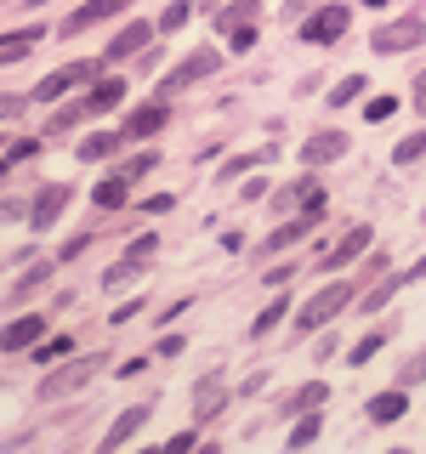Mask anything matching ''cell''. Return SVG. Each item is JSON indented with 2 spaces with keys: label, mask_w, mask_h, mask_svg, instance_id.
Here are the masks:
<instances>
[{
  "label": "cell",
  "mask_w": 426,
  "mask_h": 454,
  "mask_svg": "<svg viewBox=\"0 0 426 454\" xmlns=\"http://www.w3.org/2000/svg\"><path fill=\"white\" fill-rule=\"evenodd\" d=\"M359 295H364V290H359L352 278H335V284H324V290H312L307 301L296 307V330H302V335L324 330V324H330V318H341L347 307H359Z\"/></svg>",
  "instance_id": "6da1fadb"
},
{
  "label": "cell",
  "mask_w": 426,
  "mask_h": 454,
  "mask_svg": "<svg viewBox=\"0 0 426 454\" xmlns=\"http://www.w3.org/2000/svg\"><path fill=\"white\" fill-rule=\"evenodd\" d=\"M103 68H108L103 57H85V63H63V68H51V74L40 80V85H35L28 97H35V103H63L68 91H80V85H91L97 74H103Z\"/></svg>",
  "instance_id": "7a4b0ae2"
},
{
  "label": "cell",
  "mask_w": 426,
  "mask_h": 454,
  "mask_svg": "<svg viewBox=\"0 0 426 454\" xmlns=\"http://www.w3.org/2000/svg\"><path fill=\"white\" fill-rule=\"evenodd\" d=\"M415 46H426V18H421V12L392 18V23H381L375 35H369V51H375V57H398V51H415Z\"/></svg>",
  "instance_id": "3957f363"
},
{
  "label": "cell",
  "mask_w": 426,
  "mask_h": 454,
  "mask_svg": "<svg viewBox=\"0 0 426 454\" xmlns=\"http://www.w3.org/2000/svg\"><path fill=\"white\" fill-rule=\"evenodd\" d=\"M347 28H352V6H319V12H307V18L296 23V35H302L307 46H335Z\"/></svg>",
  "instance_id": "277c9868"
},
{
  "label": "cell",
  "mask_w": 426,
  "mask_h": 454,
  "mask_svg": "<svg viewBox=\"0 0 426 454\" xmlns=\"http://www.w3.org/2000/svg\"><path fill=\"white\" fill-rule=\"evenodd\" d=\"M217 68H222V51H188L177 68H165V74H160V97H177V91H188V85L210 80Z\"/></svg>",
  "instance_id": "5b68a950"
},
{
  "label": "cell",
  "mask_w": 426,
  "mask_h": 454,
  "mask_svg": "<svg viewBox=\"0 0 426 454\" xmlns=\"http://www.w3.org/2000/svg\"><path fill=\"white\" fill-rule=\"evenodd\" d=\"M91 375H97L91 358H63V369H46V375H40V403H57V397L80 392Z\"/></svg>",
  "instance_id": "8992f818"
},
{
  "label": "cell",
  "mask_w": 426,
  "mask_h": 454,
  "mask_svg": "<svg viewBox=\"0 0 426 454\" xmlns=\"http://www.w3.org/2000/svg\"><path fill=\"white\" fill-rule=\"evenodd\" d=\"M125 6H131V0H85V6H75L63 23H57V35H63V40H75V35H85V28H97V23L125 18Z\"/></svg>",
  "instance_id": "52a82bcc"
},
{
  "label": "cell",
  "mask_w": 426,
  "mask_h": 454,
  "mask_svg": "<svg viewBox=\"0 0 426 454\" xmlns=\"http://www.w3.org/2000/svg\"><path fill=\"white\" fill-rule=\"evenodd\" d=\"M160 35V18H131V23H120V35L108 40V51H103V63L114 68V63H125V57H137L148 40Z\"/></svg>",
  "instance_id": "ba28073f"
},
{
  "label": "cell",
  "mask_w": 426,
  "mask_h": 454,
  "mask_svg": "<svg viewBox=\"0 0 426 454\" xmlns=\"http://www.w3.org/2000/svg\"><path fill=\"white\" fill-rule=\"evenodd\" d=\"M63 210H68V182H46L35 193V205H28V233H51Z\"/></svg>",
  "instance_id": "9c48e42d"
},
{
  "label": "cell",
  "mask_w": 426,
  "mask_h": 454,
  "mask_svg": "<svg viewBox=\"0 0 426 454\" xmlns=\"http://www.w3.org/2000/svg\"><path fill=\"white\" fill-rule=\"evenodd\" d=\"M347 131H330V125H324V131H312L302 148H296V160H302L307 170H319V165H330V160H341V153H347Z\"/></svg>",
  "instance_id": "30bf717a"
},
{
  "label": "cell",
  "mask_w": 426,
  "mask_h": 454,
  "mask_svg": "<svg viewBox=\"0 0 426 454\" xmlns=\"http://www.w3.org/2000/svg\"><path fill=\"white\" fill-rule=\"evenodd\" d=\"M165 125H170V103H165V97H154V103H142V108L125 114V125H120V131L131 137V142H148V137H160Z\"/></svg>",
  "instance_id": "8fae6325"
},
{
  "label": "cell",
  "mask_w": 426,
  "mask_h": 454,
  "mask_svg": "<svg viewBox=\"0 0 426 454\" xmlns=\"http://www.w3.org/2000/svg\"><path fill=\"white\" fill-rule=\"evenodd\" d=\"M369 245H375V227H369V222H352L347 233H341L335 245L324 250V267H335V273H341V267H347V262H359V255H364Z\"/></svg>",
  "instance_id": "7c38bea8"
},
{
  "label": "cell",
  "mask_w": 426,
  "mask_h": 454,
  "mask_svg": "<svg viewBox=\"0 0 426 454\" xmlns=\"http://www.w3.org/2000/svg\"><path fill=\"white\" fill-rule=\"evenodd\" d=\"M46 335H51V318H46V312H23V318L6 324V352H35Z\"/></svg>",
  "instance_id": "4fadbf2b"
},
{
  "label": "cell",
  "mask_w": 426,
  "mask_h": 454,
  "mask_svg": "<svg viewBox=\"0 0 426 454\" xmlns=\"http://www.w3.org/2000/svg\"><path fill=\"white\" fill-rule=\"evenodd\" d=\"M222 409H227V380L217 375V369H210V375L193 387V426H210V420L222 415Z\"/></svg>",
  "instance_id": "5bb4252c"
},
{
  "label": "cell",
  "mask_w": 426,
  "mask_h": 454,
  "mask_svg": "<svg viewBox=\"0 0 426 454\" xmlns=\"http://www.w3.org/2000/svg\"><path fill=\"white\" fill-rule=\"evenodd\" d=\"M80 103H85V114H91V120H97V114H114V108L125 103V80H120V74H97L91 85H85Z\"/></svg>",
  "instance_id": "9a60e30c"
},
{
  "label": "cell",
  "mask_w": 426,
  "mask_h": 454,
  "mask_svg": "<svg viewBox=\"0 0 426 454\" xmlns=\"http://www.w3.org/2000/svg\"><path fill=\"white\" fill-rule=\"evenodd\" d=\"M148 415H154V403H131V409H120V420H108V432H103V449L114 454V449H125L131 437L148 426Z\"/></svg>",
  "instance_id": "2e32d148"
},
{
  "label": "cell",
  "mask_w": 426,
  "mask_h": 454,
  "mask_svg": "<svg viewBox=\"0 0 426 454\" xmlns=\"http://www.w3.org/2000/svg\"><path fill=\"white\" fill-rule=\"evenodd\" d=\"M404 409H409V387H387L364 403V415H369V426H392V420H404Z\"/></svg>",
  "instance_id": "e0dca14e"
},
{
  "label": "cell",
  "mask_w": 426,
  "mask_h": 454,
  "mask_svg": "<svg viewBox=\"0 0 426 454\" xmlns=\"http://www.w3.org/2000/svg\"><path fill=\"white\" fill-rule=\"evenodd\" d=\"M91 205H97V210H125V205H131V176H125V170L103 176V182L91 188Z\"/></svg>",
  "instance_id": "ac0fdd59"
},
{
  "label": "cell",
  "mask_w": 426,
  "mask_h": 454,
  "mask_svg": "<svg viewBox=\"0 0 426 454\" xmlns=\"http://www.w3.org/2000/svg\"><path fill=\"white\" fill-rule=\"evenodd\" d=\"M125 142H131V137H125V131H91V137L80 142V160H85V165H103V160H120V148H125Z\"/></svg>",
  "instance_id": "d6986e66"
},
{
  "label": "cell",
  "mask_w": 426,
  "mask_h": 454,
  "mask_svg": "<svg viewBox=\"0 0 426 454\" xmlns=\"http://www.w3.org/2000/svg\"><path fill=\"white\" fill-rule=\"evenodd\" d=\"M312 193H319V176H296L290 188H279L273 199H267V205H273V216H296V210H302Z\"/></svg>",
  "instance_id": "ffe728a7"
},
{
  "label": "cell",
  "mask_w": 426,
  "mask_h": 454,
  "mask_svg": "<svg viewBox=\"0 0 426 454\" xmlns=\"http://www.w3.org/2000/svg\"><path fill=\"white\" fill-rule=\"evenodd\" d=\"M40 35H46V28H40V23H28L23 35H18V28H12V35L0 40V63H6V68H12V63H23V57L40 46Z\"/></svg>",
  "instance_id": "44dd1931"
},
{
  "label": "cell",
  "mask_w": 426,
  "mask_h": 454,
  "mask_svg": "<svg viewBox=\"0 0 426 454\" xmlns=\"http://www.w3.org/2000/svg\"><path fill=\"white\" fill-rule=\"evenodd\" d=\"M330 403V380H307L302 392L284 397V415H307V409H324Z\"/></svg>",
  "instance_id": "7402d4cb"
},
{
  "label": "cell",
  "mask_w": 426,
  "mask_h": 454,
  "mask_svg": "<svg viewBox=\"0 0 426 454\" xmlns=\"http://www.w3.org/2000/svg\"><path fill=\"white\" fill-rule=\"evenodd\" d=\"M387 340H392V324H375V330H369V335H359V340H352V352H347V364L352 369H364L369 358H375V352L381 347H387Z\"/></svg>",
  "instance_id": "603a6c76"
},
{
  "label": "cell",
  "mask_w": 426,
  "mask_h": 454,
  "mask_svg": "<svg viewBox=\"0 0 426 454\" xmlns=\"http://www.w3.org/2000/svg\"><path fill=\"white\" fill-rule=\"evenodd\" d=\"M284 318H290V295H273V301H267V307L250 318V335H256V340H262V335H273Z\"/></svg>",
  "instance_id": "cb8c5ba5"
},
{
  "label": "cell",
  "mask_w": 426,
  "mask_h": 454,
  "mask_svg": "<svg viewBox=\"0 0 426 454\" xmlns=\"http://www.w3.org/2000/svg\"><path fill=\"white\" fill-rule=\"evenodd\" d=\"M262 160H273V148H256V153H233V160H222L217 182H233V176H256V165H262Z\"/></svg>",
  "instance_id": "d4e9b609"
},
{
  "label": "cell",
  "mask_w": 426,
  "mask_h": 454,
  "mask_svg": "<svg viewBox=\"0 0 426 454\" xmlns=\"http://www.w3.org/2000/svg\"><path fill=\"white\" fill-rule=\"evenodd\" d=\"M46 278H51V262H28V267H23V278H12V290H6V295H12V301H23V295H35Z\"/></svg>",
  "instance_id": "484cf974"
},
{
  "label": "cell",
  "mask_w": 426,
  "mask_h": 454,
  "mask_svg": "<svg viewBox=\"0 0 426 454\" xmlns=\"http://www.w3.org/2000/svg\"><path fill=\"white\" fill-rule=\"evenodd\" d=\"M364 91H369V80H364V74H341V80L330 85V97H324V103H330V108H347V103H359Z\"/></svg>",
  "instance_id": "4316f807"
},
{
  "label": "cell",
  "mask_w": 426,
  "mask_h": 454,
  "mask_svg": "<svg viewBox=\"0 0 426 454\" xmlns=\"http://www.w3.org/2000/svg\"><path fill=\"white\" fill-rule=\"evenodd\" d=\"M398 290H404V273H398V278L387 273V278H381V284H369V290L359 295V307H364V312H381V307H387V301H392Z\"/></svg>",
  "instance_id": "83f0119b"
},
{
  "label": "cell",
  "mask_w": 426,
  "mask_h": 454,
  "mask_svg": "<svg viewBox=\"0 0 426 454\" xmlns=\"http://www.w3.org/2000/svg\"><path fill=\"white\" fill-rule=\"evenodd\" d=\"M80 120H91V114H85V103H63V108H51V120H46V137H68Z\"/></svg>",
  "instance_id": "f1b7e54d"
},
{
  "label": "cell",
  "mask_w": 426,
  "mask_h": 454,
  "mask_svg": "<svg viewBox=\"0 0 426 454\" xmlns=\"http://www.w3.org/2000/svg\"><path fill=\"white\" fill-rule=\"evenodd\" d=\"M63 358H75V340L68 335H46L35 347V364H63Z\"/></svg>",
  "instance_id": "f546056e"
},
{
  "label": "cell",
  "mask_w": 426,
  "mask_h": 454,
  "mask_svg": "<svg viewBox=\"0 0 426 454\" xmlns=\"http://www.w3.org/2000/svg\"><path fill=\"white\" fill-rule=\"evenodd\" d=\"M319 432H324V420H319V415L307 409V415L290 426V437H284V443H290V449H307V443H319Z\"/></svg>",
  "instance_id": "4dcf8cb0"
},
{
  "label": "cell",
  "mask_w": 426,
  "mask_h": 454,
  "mask_svg": "<svg viewBox=\"0 0 426 454\" xmlns=\"http://www.w3.org/2000/svg\"><path fill=\"white\" fill-rule=\"evenodd\" d=\"M154 255H160V233H137L131 245H125V262H131V267H148Z\"/></svg>",
  "instance_id": "1f68e13d"
},
{
  "label": "cell",
  "mask_w": 426,
  "mask_h": 454,
  "mask_svg": "<svg viewBox=\"0 0 426 454\" xmlns=\"http://www.w3.org/2000/svg\"><path fill=\"white\" fill-rule=\"evenodd\" d=\"M415 160H426V125H421V131H409V137L392 148V165H415Z\"/></svg>",
  "instance_id": "d6a6232c"
},
{
  "label": "cell",
  "mask_w": 426,
  "mask_h": 454,
  "mask_svg": "<svg viewBox=\"0 0 426 454\" xmlns=\"http://www.w3.org/2000/svg\"><path fill=\"white\" fill-rule=\"evenodd\" d=\"M193 6H199V0H170V6L160 12V35H177V28L193 18Z\"/></svg>",
  "instance_id": "836d02e7"
},
{
  "label": "cell",
  "mask_w": 426,
  "mask_h": 454,
  "mask_svg": "<svg viewBox=\"0 0 426 454\" xmlns=\"http://www.w3.org/2000/svg\"><path fill=\"white\" fill-rule=\"evenodd\" d=\"M40 148H46L40 137H6V170H12V165H23V160H35Z\"/></svg>",
  "instance_id": "e575fe53"
},
{
  "label": "cell",
  "mask_w": 426,
  "mask_h": 454,
  "mask_svg": "<svg viewBox=\"0 0 426 454\" xmlns=\"http://www.w3.org/2000/svg\"><path fill=\"white\" fill-rule=\"evenodd\" d=\"M154 165H160V148H142V153H131V160H125V165H114V170H125V176L137 182V176H148Z\"/></svg>",
  "instance_id": "d590c367"
},
{
  "label": "cell",
  "mask_w": 426,
  "mask_h": 454,
  "mask_svg": "<svg viewBox=\"0 0 426 454\" xmlns=\"http://www.w3.org/2000/svg\"><path fill=\"white\" fill-rule=\"evenodd\" d=\"M137 273H142V267H131V262H125V255H120V262H114L108 273H103V290H108V295H114V290H125V284H131Z\"/></svg>",
  "instance_id": "8d00e7d4"
},
{
  "label": "cell",
  "mask_w": 426,
  "mask_h": 454,
  "mask_svg": "<svg viewBox=\"0 0 426 454\" xmlns=\"http://www.w3.org/2000/svg\"><path fill=\"white\" fill-rule=\"evenodd\" d=\"M256 40H262V23H256V18H245V23L233 28V35H227V46H233V51H250Z\"/></svg>",
  "instance_id": "74e56055"
},
{
  "label": "cell",
  "mask_w": 426,
  "mask_h": 454,
  "mask_svg": "<svg viewBox=\"0 0 426 454\" xmlns=\"http://www.w3.org/2000/svg\"><path fill=\"white\" fill-rule=\"evenodd\" d=\"M245 18H256V6H239V0H233V6H222V12H217V28H222V35H233V28L245 23Z\"/></svg>",
  "instance_id": "f35d334b"
},
{
  "label": "cell",
  "mask_w": 426,
  "mask_h": 454,
  "mask_svg": "<svg viewBox=\"0 0 426 454\" xmlns=\"http://www.w3.org/2000/svg\"><path fill=\"white\" fill-rule=\"evenodd\" d=\"M426 380V352H409V364L398 369V387H421Z\"/></svg>",
  "instance_id": "ab89813d"
},
{
  "label": "cell",
  "mask_w": 426,
  "mask_h": 454,
  "mask_svg": "<svg viewBox=\"0 0 426 454\" xmlns=\"http://www.w3.org/2000/svg\"><path fill=\"white\" fill-rule=\"evenodd\" d=\"M392 114H398V97H369V103H364V120H369V125L392 120Z\"/></svg>",
  "instance_id": "60d3db41"
},
{
  "label": "cell",
  "mask_w": 426,
  "mask_h": 454,
  "mask_svg": "<svg viewBox=\"0 0 426 454\" xmlns=\"http://www.w3.org/2000/svg\"><path fill=\"white\" fill-rule=\"evenodd\" d=\"M142 307H148V301H142V295H137V301H125V307H114V312H108V324H114V330H120V324H131V318H137V312H142Z\"/></svg>",
  "instance_id": "b9f144b4"
},
{
  "label": "cell",
  "mask_w": 426,
  "mask_h": 454,
  "mask_svg": "<svg viewBox=\"0 0 426 454\" xmlns=\"http://www.w3.org/2000/svg\"><path fill=\"white\" fill-rule=\"evenodd\" d=\"M28 103H35V97H23V91H6V103H0V114H6V125L18 120V114H23Z\"/></svg>",
  "instance_id": "7bdbcfd3"
},
{
  "label": "cell",
  "mask_w": 426,
  "mask_h": 454,
  "mask_svg": "<svg viewBox=\"0 0 426 454\" xmlns=\"http://www.w3.org/2000/svg\"><path fill=\"white\" fill-rule=\"evenodd\" d=\"M239 199H245V205H256V199H267V182H262V176H250L245 188H239Z\"/></svg>",
  "instance_id": "ee69618b"
},
{
  "label": "cell",
  "mask_w": 426,
  "mask_h": 454,
  "mask_svg": "<svg viewBox=\"0 0 426 454\" xmlns=\"http://www.w3.org/2000/svg\"><path fill=\"white\" fill-rule=\"evenodd\" d=\"M312 12V0H284V23H302Z\"/></svg>",
  "instance_id": "f6af8a7d"
},
{
  "label": "cell",
  "mask_w": 426,
  "mask_h": 454,
  "mask_svg": "<svg viewBox=\"0 0 426 454\" xmlns=\"http://www.w3.org/2000/svg\"><path fill=\"white\" fill-rule=\"evenodd\" d=\"M170 205H177V199H170V193H154V199H142V210H148V216H165Z\"/></svg>",
  "instance_id": "bcb514c9"
},
{
  "label": "cell",
  "mask_w": 426,
  "mask_h": 454,
  "mask_svg": "<svg viewBox=\"0 0 426 454\" xmlns=\"http://www.w3.org/2000/svg\"><path fill=\"white\" fill-rule=\"evenodd\" d=\"M296 278V267H273V273H267L262 284H267V290H284V284H290Z\"/></svg>",
  "instance_id": "7dc6e473"
},
{
  "label": "cell",
  "mask_w": 426,
  "mask_h": 454,
  "mask_svg": "<svg viewBox=\"0 0 426 454\" xmlns=\"http://www.w3.org/2000/svg\"><path fill=\"white\" fill-rule=\"evenodd\" d=\"M142 369H148V358H125L120 369H114V375H120V380H137V375H142Z\"/></svg>",
  "instance_id": "c3c4849f"
},
{
  "label": "cell",
  "mask_w": 426,
  "mask_h": 454,
  "mask_svg": "<svg viewBox=\"0 0 426 454\" xmlns=\"http://www.w3.org/2000/svg\"><path fill=\"white\" fill-rule=\"evenodd\" d=\"M182 347H188L182 335H165V340H160V358H182Z\"/></svg>",
  "instance_id": "681fc988"
},
{
  "label": "cell",
  "mask_w": 426,
  "mask_h": 454,
  "mask_svg": "<svg viewBox=\"0 0 426 454\" xmlns=\"http://www.w3.org/2000/svg\"><path fill=\"white\" fill-rule=\"evenodd\" d=\"M165 449H199V432H177V437H165Z\"/></svg>",
  "instance_id": "f907efd6"
},
{
  "label": "cell",
  "mask_w": 426,
  "mask_h": 454,
  "mask_svg": "<svg viewBox=\"0 0 426 454\" xmlns=\"http://www.w3.org/2000/svg\"><path fill=\"white\" fill-rule=\"evenodd\" d=\"M415 278H426V255H421V262H415V267L404 273V284H415Z\"/></svg>",
  "instance_id": "816d5d0a"
},
{
  "label": "cell",
  "mask_w": 426,
  "mask_h": 454,
  "mask_svg": "<svg viewBox=\"0 0 426 454\" xmlns=\"http://www.w3.org/2000/svg\"><path fill=\"white\" fill-rule=\"evenodd\" d=\"M415 103H421V108H426V74H421V80H415Z\"/></svg>",
  "instance_id": "f5cc1de1"
},
{
  "label": "cell",
  "mask_w": 426,
  "mask_h": 454,
  "mask_svg": "<svg viewBox=\"0 0 426 454\" xmlns=\"http://www.w3.org/2000/svg\"><path fill=\"white\" fill-rule=\"evenodd\" d=\"M364 6H375V12H387V6H392V0H364Z\"/></svg>",
  "instance_id": "db71d44e"
},
{
  "label": "cell",
  "mask_w": 426,
  "mask_h": 454,
  "mask_svg": "<svg viewBox=\"0 0 426 454\" xmlns=\"http://www.w3.org/2000/svg\"><path fill=\"white\" fill-rule=\"evenodd\" d=\"M23 6H35V0H23Z\"/></svg>",
  "instance_id": "11a10c76"
}]
</instances>
